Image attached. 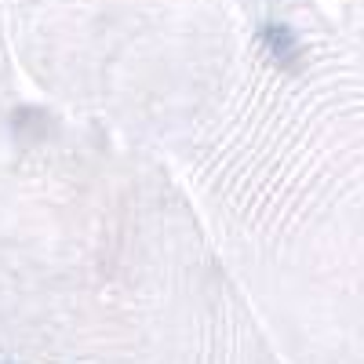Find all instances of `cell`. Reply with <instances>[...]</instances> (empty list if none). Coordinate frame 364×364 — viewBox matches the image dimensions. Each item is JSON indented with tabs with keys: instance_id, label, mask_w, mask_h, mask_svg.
<instances>
[{
	"instance_id": "2",
	"label": "cell",
	"mask_w": 364,
	"mask_h": 364,
	"mask_svg": "<svg viewBox=\"0 0 364 364\" xmlns=\"http://www.w3.org/2000/svg\"><path fill=\"white\" fill-rule=\"evenodd\" d=\"M288 364H364V124L357 84L291 22L168 157Z\"/></svg>"
},
{
	"instance_id": "1",
	"label": "cell",
	"mask_w": 364,
	"mask_h": 364,
	"mask_svg": "<svg viewBox=\"0 0 364 364\" xmlns=\"http://www.w3.org/2000/svg\"><path fill=\"white\" fill-rule=\"evenodd\" d=\"M0 364H288L168 157L22 102L0 161Z\"/></svg>"
}]
</instances>
